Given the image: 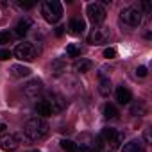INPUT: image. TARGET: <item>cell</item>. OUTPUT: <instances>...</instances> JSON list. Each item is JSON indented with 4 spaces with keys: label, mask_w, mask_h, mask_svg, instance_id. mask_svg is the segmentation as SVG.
Listing matches in <instances>:
<instances>
[{
    "label": "cell",
    "mask_w": 152,
    "mask_h": 152,
    "mask_svg": "<svg viewBox=\"0 0 152 152\" xmlns=\"http://www.w3.org/2000/svg\"><path fill=\"white\" fill-rule=\"evenodd\" d=\"M31 152H38V150H31Z\"/></svg>",
    "instance_id": "33"
},
{
    "label": "cell",
    "mask_w": 152,
    "mask_h": 152,
    "mask_svg": "<svg viewBox=\"0 0 152 152\" xmlns=\"http://www.w3.org/2000/svg\"><path fill=\"white\" fill-rule=\"evenodd\" d=\"M18 6L22 9H31V7H34V2H18Z\"/></svg>",
    "instance_id": "30"
},
{
    "label": "cell",
    "mask_w": 152,
    "mask_h": 152,
    "mask_svg": "<svg viewBox=\"0 0 152 152\" xmlns=\"http://www.w3.org/2000/svg\"><path fill=\"white\" fill-rule=\"evenodd\" d=\"M122 152H145V148H143L141 141L132 140V141H129V143H125L122 147Z\"/></svg>",
    "instance_id": "15"
},
{
    "label": "cell",
    "mask_w": 152,
    "mask_h": 152,
    "mask_svg": "<svg viewBox=\"0 0 152 152\" xmlns=\"http://www.w3.org/2000/svg\"><path fill=\"white\" fill-rule=\"evenodd\" d=\"M111 91H113V84H111V81H109V79H102L100 84H99V93H100L102 97H109Z\"/></svg>",
    "instance_id": "16"
},
{
    "label": "cell",
    "mask_w": 152,
    "mask_h": 152,
    "mask_svg": "<svg viewBox=\"0 0 152 152\" xmlns=\"http://www.w3.org/2000/svg\"><path fill=\"white\" fill-rule=\"evenodd\" d=\"M48 129H50V127H48L47 120L36 116V118H31V120L25 124V127H23V136H25L27 141H39V140H43V138L48 134Z\"/></svg>",
    "instance_id": "1"
},
{
    "label": "cell",
    "mask_w": 152,
    "mask_h": 152,
    "mask_svg": "<svg viewBox=\"0 0 152 152\" xmlns=\"http://www.w3.org/2000/svg\"><path fill=\"white\" fill-rule=\"evenodd\" d=\"M64 68H66L64 59H56V61L52 63V72H54L56 75H61V73L64 72Z\"/></svg>",
    "instance_id": "19"
},
{
    "label": "cell",
    "mask_w": 152,
    "mask_h": 152,
    "mask_svg": "<svg viewBox=\"0 0 152 152\" xmlns=\"http://www.w3.org/2000/svg\"><path fill=\"white\" fill-rule=\"evenodd\" d=\"M31 68L29 66H23V64H13L11 68H9V73L13 75L15 79H23V77H29L31 75Z\"/></svg>",
    "instance_id": "10"
},
{
    "label": "cell",
    "mask_w": 152,
    "mask_h": 152,
    "mask_svg": "<svg viewBox=\"0 0 152 152\" xmlns=\"http://www.w3.org/2000/svg\"><path fill=\"white\" fill-rule=\"evenodd\" d=\"M107 39H109V29H106V27H95L88 36L90 45H102Z\"/></svg>",
    "instance_id": "6"
},
{
    "label": "cell",
    "mask_w": 152,
    "mask_h": 152,
    "mask_svg": "<svg viewBox=\"0 0 152 152\" xmlns=\"http://www.w3.org/2000/svg\"><path fill=\"white\" fill-rule=\"evenodd\" d=\"M18 145H20V140H18L16 134H13V132L0 134V148H4L7 152H13V150L18 148Z\"/></svg>",
    "instance_id": "7"
},
{
    "label": "cell",
    "mask_w": 152,
    "mask_h": 152,
    "mask_svg": "<svg viewBox=\"0 0 152 152\" xmlns=\"http://www.w3.org/2000/svg\"><path fill=\"white\" fill-rule=\"evenodd\" d=\"M86 15H88V18H90L95 25H100V23L106 20V9H104V6L99 4V2L88 4V7H86Z\"/></svg>",
    "instance_id": "5"
},
{
    "label": "cell",
    "mask_w": 152,
    "mask_h": 152,
    "mask_svg": "<svg viewBox=\"0 0 152 152\" xmlns=\"http://www.w3.org/2000/svg\"><path fill=\"white\" fill-rule=\"evenodd\" d=\"M15 56H16L20 61H32V59H36V56H38V48H36L34 43L23 41V43H18V45H16Z\"/></svg>",
    "instance_id": "3"
},
{
    "label": "cell",
    "mask_w": 152,
    "mask_h": 152,
    "mask_svg": "<svg viewBox=\"0 0 152 152\" xmlns=\"http://www.w3.org/2000/svg\"><path fill=\"white\" fill-rule=\"evenodd\" d=\"M66 56H68V57H79V56H81V48H79L77 45L72 43V45L66 47Z\"/></svg>",
    "instance_id": "22"
},
{
    "label": "cell",
    "mask_w": 152,
    "mask_h": 152,
    "mask_svg": "<svg viewBox=\"0 0 152 152\" xmlns=\"http://www.w3.org/2000/svg\"><path fill=\"white\" fill-rule=\"evenodd\" d=\"M124 132H115V136L111 138V145H113V148H118V147H122V143H124Z\"/></svg>",
    "instance_id": "21"
},
{
    "label": "cell",
    "mask_w": 152,
    "mask_h": 152,
    "mask_svg": "<svg viewBox=\"0 0 152 152\" xmlns=\"http://www.w3.org/2000/svg\"><path fill=\"white\" fill-rule=\"evenodd\" d=\"M11 41V34L9 31H0V45H6Z\"/></svg>",
    "instance_id": "24"
},
{
    "label": "cell",
    "mask_w": 152,
    "mask_h": 152,
    "mask_svg": "<svg viewBox=\"0 0 152 152\" xmlns=\"http://www.w3.org/2000/svg\"><path fill=\"white\" fill-rule=\"evenodd\" d=\"M29 29H31V20H29V18H23V20H20L18 25H16V34H18V36H25V34L29 32Z\"/></svg>",
    "instance_id": "17"
},
{
    "label": "cell",
    "mask_w": 152,
    "mask_h": 152,
    "mask_svg": "<svg viewBox=\"0 0 152 152\" xmlns=\"http://www.w3.org/2000/svg\"><path fill=\"white\" fill-rule=\"evenodd\" d=\"M73 68H75V72H77V73H86V72H90L93 68V63L90 59H79L77 63L73 64Z\"/></svg>",
    "instance_id": "13"
},
{
    "label": "cell",
    "mask_w": 152,
    "mask_h": 152,
    "mask_svg": "<svg viewBox=\"0 0 152 152\" xmlns=\"http://www.w3.org/2000/svg\"><path fill=\"white\" fill-rule=\"evenodd\" d=\"M104 57H106V59L116 57V50H115V48H106V50H104Z\"/></svg>",
    "instance_id": "25"
},
{
    "label": "cell",
    "mask_w": 152,
    "mask_h": 152,
    "mask_svg": "<svg viewBox=\"0 0 152 152\" xmlns=\"http://www.w3.org/2000/svg\"><path fill=\"white\" fill-rule=\"evenodd\" d=\"M120 20L129 27H138L141 23V11L138 7H125L120 13Z\"/></svg>",
    "instance_id": "4"
},
{
    "label": "cell",
    "mask_w": 152,
    "mask_h": 152,
    "mask_svg": "<svg viewBox=\"0 0 152 152\" xmlns=\"http://www.w3.org/2000/svg\"><path fill=\"white\" fill-rule=\"evenodd\" d=\"M104 116L113 120V118H118V109L113 106V104H106L104 106Z\"/></svg>",
    "instance_id": "18"
},
{
    "label": "cell",
    "mask_w": 152,
    "mask_h": 152,
    "mask_svg": "<svg viewBox=\"0 0 152 152\" xmlns=\"http://www.w3.org/2000/svg\"><path fill=\"white\" fill-rule=\"evenodd\" d=\"M116 100H118V104H129L132 100V93L125 86H118L116 88Z\"/></svg>",
    "instance_id": "12"
},
{
    "label": "cell",
    "mask_w": 152,
    "mask_h": 152,
    "mask_svg": "<svg viewBox=\"0 0 152 152\" xmlns=\"http://www.w3.org/2000/svg\"><path fill=\"white\" fill-rule=\"evenodd\" d=\"M68 29H70V32H72V34L79 36V34H83V32H84L86 25H84V22H83L81 18H72V20H70V23H68Z\"/></svg>",
    "instance_id": "11"
},
{
    "label": "cell",
    "mask_w": 152,
    "mask_h": 152,
    "mask_svg": "<svg viewBox=\"0 0 152 152\" xmlns=\"http://www.w3.org/2000/svg\"><path fill=\"white\" fill-rule=\"evenodd\" d=\"M43 91V83L39 79H31L25 86H23V93L31 99H36L39 93Z\"/></svg>",
    "instance_id": "8"
},
{
    "label": "cell",
    "mask_w": 152,
    "mask_h": 152,
    "mask_svg": "<svg viewBox=\"0 0 152 152\" xmlns=\"http://www.w3.org/2000/svg\"><path fill=\"white\" fill-rule=\"evenodd\" d=\"M136 75L138 77H145L147 75V66H138L136 68Z\"/></svg>",
    "instance_id": "28"
},
{
    "label": "cell",
    "mask_w": 152,
    "mask_h": 152,
    "mask_svg": "<svg viewBox=\"0 0 152 152\" xmlns=\"http://www.w3.org/2000/svg\"><path fill=\"white\" fill-rule=\"evenodd\" d=\"M36 113L39 115V118L50 116V115H52V111H50L48 102H47V100H38V104H36Z\"/></svg>",
    "instance_id": "14"
},
{
    "label": "cell",
    "mask_w": 152,
    "mask_h": 152,
    "mask_svg": "<svg viewBox=\"0 0 152 152\" xmlns=\"http://www.w3.org/2000/svg\"><path fill=\"white\" fill-rule=\"evenodd\" d=\"M75 152H93V150H91V147H90L88 143H81V145L77 147V150H75Z\"/></svg>",
    "instance_id": "26"
},
{
    "label": "cell",
    "mask_w": 152,
    "mask_h": 152,
    "mask_svg": "<svg viewBox=\"0 0 152 152\" xmlns=\"http://www.w3.org/2000/svg\"><path fill=\"white\" fill-rule=\"evenodd\" d=\"M41 15L48 23H57L63 16V6L57 0H47L41 4Z\"/></svg>",
    "instance_id": "2"
},
{
    "label": "cell",
    "mask_w": 152,
    "mask_h": 152,
    "mask_svg": "<svg viewBox=\"0 0 152 152\" xmlns=\"http://www.w3.org/2000/svg\"><path fill=\"white\" fill-rule=\"evenodd\" d=\"M11 57V50H0V61H6Z\"/></svg>",
    "instance_id": "29"
},
{
    "label": "cell",
    "mask_w": 152,
    "mask_h": 152,
    "mask_svg": "<svg viewBox=\"0 0 152 152\" xmlns=\"http://www.w3.org/2000/svg\"><path fill=\"white\" fill-rule=\"evenodd\" d=\"M61 148L64 152H75L77 150V143L72 141V140H61Z\"/></svg>",
    "instance_id": "20"
},
{
    "label": "cell",
    "mask_w": 152,
    "mask_h": 152,
    "mask_svg": "<svg viewBox=\"0 0 152 152\" xmlns=\"http://www.w3.org/2000/svg\"><path fill=\"white\" fill-rule=\"evenodd\" d=\"M63 32H64V27H57V29H56V34H57V36H63Z\"/></svg>",
    "instance_id": "31"
},
{
    "label": "cell",
    "mask_w": 152,
    "mask_h": 152,
    "mask_svg": "<svg viewBox=\"0 0 152 152\" xmlns=\"http://www.w3.org/2000/svg\"><path fill=\"white\" fill-rule=\"evenodd\" d=\"M47 102H48V106H50V111L52 113H61L63 109H64V100H63V97L61 95H57V93H48V97L45 99Z\"/></svg>",
    "instance_id": "9"
},
{
    "label": "cell",
    "mask_w": 152,
    "mask_h": 152,
    "mask_svg": "<svg viewBox=\"0 0 152 152\" xmlns=\"http://www.w3.org/2000/svg\"><path fill=\"white\" fill-rule=\"evenodd\" d=\"M131 111H132V115H136V113H138V115H143V113H145V106H143V104H140V106H134Z\"/></svg>",
    "instance_id": "27"
},
{
    "label": "cell",
    "mask_w": 152,
    "mask_h": 152,
    "mask_svg": "<svg viewBox=\"0 0 152 152\" xmlns=\"http://www.w3.org/2000/svg\"><path fill=\"white\" fill-rule=\"evenodd\" d=\"M6 129H7V125H6V124H0V134H2Z\"/></svg>",
    "instance_id": "32"
},
{
    "label": "cell",
    "mask_w": 152,
    "mask_h": 152,
    "mask_svg": "<svg viewBox=\"0 0 152 152\" xmlns=\"http://www.w3.org/2000/svg\"><path fill=\"white\" fill-rule=\"evenodd\" d=\"M115 132H116V131H115L113 127H104V129H102V136H100L102 141H111V138L115 136Z\"/></svg>",
    "instance_id": "23"
}]
</instances>
